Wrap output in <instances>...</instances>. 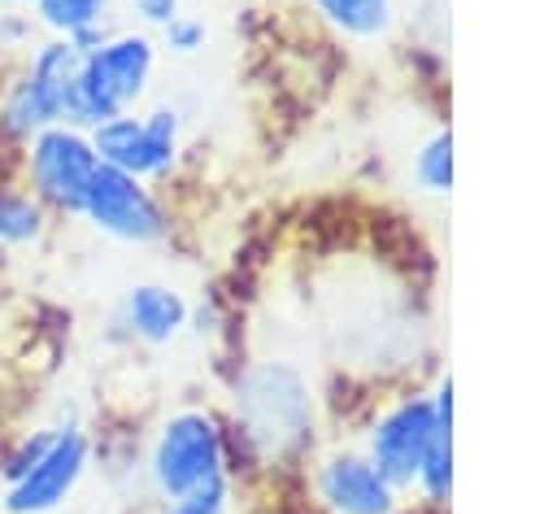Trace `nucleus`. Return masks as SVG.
Returning a JSON list of instances; mask_svg holds the SVG:
<instances>
[{"instance_id":"obj_10","label":"nucleus","mask_w":557,"mask_h":514,"mask_svg":"<svg viewBox=\"0 0 557 514\" xmlns=\"http://www.w3.org/2000/svg\"><path fill=\"white\" fill-rule=\"evenodd\" d=\"M313 488L331 514H396V488L366 453H331L318 466Z\"/></svg>"},{"instance_id":"obj_18","label":"nucleus","mask_w":557,"mask_h":514,"mask_svg":"<svg viewBox=\"0 0 557 514\" xmlns=\"http://www.w3.org/2000/svg\"><path fill=\"white\" fill-rule=\"evenodd\" d=\"M161 44H165L170 52H178V57H196V52H205V44H209V26H205L196 13H178V17H170V22L161 26Z\"/></svg>"},{"instance_id":"obj_6","label":"nucleus","mask_w":557,"mask_h":514,"mask_svg":"<svg viewBox=\"0 0 557 514\" xmlns=\"http://www.w3.org/2000/svg\"><path fill=\"white\" fill-rule=\"evenodd\" d=\"M178 131H183L178 109L157 105L152 113H135V109L117 113V118L91 126L87 139H91V148H96V157L104 166L126 170V174L152 183V179H165L174 170V161H178Z\"/></svg>"},{"instance_id":"obj_20","label":"nucleus","mask_w":557,"mask_h":514,"mask_svg":"<svg viewBox=\"0 0 557 514\" xmlns=\"http://www.w3.org/2000/svg\"><path fill=\"white\" fill-rule=\"evenodd\" d=\"M126 9H131L144 26H157V30H161L170 17L183 13V0H126Z\"/></svg>"},{"instance_id":"obj_16","label":"nucleus","mask_w":557,"mask_h":514,"mask_svg":"<svg viewBox=\"0 0 557 514\" xmlns=\"http://www.w3.org/2000/svg\"><path fill=\"white\" fill-rule=\"evenodd\" d=\"M413 488L426 501H435V505L448 501V492H453V423H440V431H435V440L426 449V462H422Z\"/></svg>"},{"instance_id":"obj_8","label":"nucleus","mask_w":557,"mask_h":514,"mask_svg":"<svg viewBox=\"0 0 557 514\" xmlns=\"http://www.w3.org/2000/svg\"><path fill=\"white\" fill-rule=\"evenodd\" d=\"M91 466V436L78 423H61L48 453L0 488V514H52L61 510Z\"/></svg>"},{"instance_id":"obj_1","label":"nucleus","mask_w":557,"mask_h":514,"mask_svg":"<svg viewBox=\"0 0 557 514\" xmlns=\"http://www.w3.org/2000/svg\"><path fill=\"white\" fill-rule=\"evenodd\" d=\"M157 74V44L148 30H113L96 48L83 52L78 74L70 83L65 122L91 131L117 113H131Z\"/></svg>"},{"instance_id":"obj_15","label":"nucleus","mask_w":557,"mask_h":514,"mask_svg":"<svg viewBox=\"0 0 557 514\" xmlns=\"http://www.w3.org/2000/svg\"><path fill=\"white\" fill-rule=\"evenodd\" d=\"M413 179L422 192L431 196H448L453 192V135L435 131L418 152H413Z\"/></svg>"},{"instance_id":"obj_9","label":"nucleus","mask_w":557,"mask_h":514,"mask_svg":"<svg viewBox=\"0 0 557 514\" xmlns=\"http://www.w3.org/2000/svg\"><path fill=\"white\" fill-rule=\"evenodd\" d=\"M239 405L244 418L252 427V436H270V444H287L305 436L309 423V388L292 366H257L248 370L244 388H239Z\"/></svg>"},{"instance_id":"obj_13","label":"nucleus","mask_w":557,"mask_h":514,"mask_svg":"<svg viewBox=\"0 0 557 514\" xmlns=\"http://www.w3.org/2000/svg\"><path fill=\"white\" fill-rule=\"evenodd\" d=\"M313 9L348 39H383L396 26V0H313Z\"/></svg>"},{"instance_id":"obj_11","label":"nucleus","mask_w":557,"mask_h":514,"mask_svg":"<svg viewBox=\"0 0 557 514\" xmlns=\"http://www.w3.org/2000/svg\"><path fill=\"white\" fill-rule=\"evenodd\" d=\"M187 322H191L187 301H183L174 287H165V283H135V287H126V296H122V327H126L135 340L152 344V348L174 344Z\"/></svg>"},{"instance_id":"obj_7","label":"nucleus","mask_w":557,"mask_h":514,"mask_svg":"<svg viewBox=\"0 0 557 514\" xmlns=\"http://www.w3.org/2000/svg\"><path fill=\"white\" fill-rule=\"evenodd\" d=\"M22 166H26L30 196H35L44 209H57V213L78 218L87 179H91V170L100 166V157H96L87 131H78V126H70V122H57V126H44L39 135L26 139Z\"/></svg>"},{"instance_id":"obj_19","label":"nucleus","mask_w":557,"mask_h":514,"mask_svg":"<svg viewBox=\"0 0 557 514\" xmlns=\"http://www.w3.org/2000/svg\"><path fill=\"white\" fill-rule=\"evenodd\" d=\"M226 510H231V484L226 479H213V484L165 505V514H226Z\"/></svg>"},{"instance_id":"obj_12","label":"nucleus","mask_w":557,"mask_h":514,"mask_svg":"<svg viewBox=\"0 0 557 514\" xmlns=\"http://www.w3.org/2000/svg\"><path fill=\"white\" fill-rule=\"evenodd\" d=\"M30 13L48 35L74 39L83 52L113 35V0H30Z\"/></svg>"},{"instance_id":"obj_5","label":"nucleus","mask_w":557,"mask_h":514,"mask_svg":"<svg viewBox=\"0 0 557 514\" xmlns=\"http://www.w3.org/2000/svg\"><path fill=\"white\" fill-rule=\"evenodd\" d=\"M78 218L117 244H157L170 231V218H165L161 200L152 196V187L126 170L104 166V161L87 179Z\"/></svg>"},{"instance_id":"obj_14","label":"nucleus","mask_w":557,"mask_h":514,"mask_svg":"<svg viewBox=\"0 0 557 514\" xmlns=\"http://www.w3.org/2000/svg\"><path fill=\"white\" fill-rule=\"evenodd\" d=\"M48 235V209L26 187H0V248H35Z\"/></svg>"},{"instance_id":"obj_4","label":"nucleus","mask_w":557,"mask_h":514,"mask_svg":"<svg viewBox=\"0 0 557 514\" xmlns=\"http://www.w3.org/2000/svg\"><path fill=\"white\" fill-rule=\"evenodd\" d=\"M148 479L165 501H178L213 479H226V440L218 418L205 409L170 414L152 436Z\"/></svg>"},{"instance_id":"obj_2","label":"nucleus","mask_w":557,"mask_h":514,"mask_svg":"<svg viewBox=\"0 0 557 514\" xmlns=\"http://www.w3.org/2000/svg\"><path fill=\"white\" fill-rule=\"evenodd\" d=\"M83 48L74 39L48 35L44 44L30 48L26 65L13 74V83L0 96V126L13 139H30L44 126L65 122V100H70V83L78 74Z\"/></svg>"},{"instance_id":"obj_17","label":"nucleus","mask_w":557,"mask_h":514,"mask_svg":"<svg viewBox=\"0 0 557 514\" xmlns=\"http://www.w3.org/2000/svg\"><path fill=\"white\" fill-rule=\"evenodd\" d=\"M57 431H61V423L22 431V436L13 440V449H4V453H0V488H4V484H13L17 475H26V470L39 462V457L48 453V444L57 440Z\"/></svg>"},{"instance_id":"obj_3","label":"nucleus","mask_w":557,"mask_h":514,"mask_svg":"<svg viewBox=\"0 0 557 514\" xmlns=\"http://www.w3.org/2000/svg\"><path fill=\"white\" fill-rule=\"evenodd\" d=\"M440 423H453V383L448 379H440V388L431 396H422V392L400 396L396 405H387L374 418V427L366 436V457L396 492L418 484V470L426 462V449H431Z\"/></svg>"},{"instance_id":"obj_21","label":"nucleus","mask_w":557,"mask_h":514,"mask_svg":"<svg viewBox=\"0 0 557 514\" xmlns=\"http://www.w3.org/2000/svg\"><path fill=\"white\" fill-rule=\"evenodd\" d=\"M0 9H30V0H0Z\"/></svg>"}]
</instances>
